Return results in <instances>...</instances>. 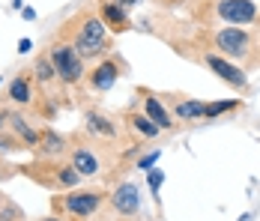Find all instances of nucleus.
Segmentation results:
<instances>
[{"instance_id":"f03ea898","label":"nucleus","mask_w":260,"mask_h":221,"mask_svg":"<svg viewBox=\"0 0 260 221\" xmlns=\"http://www.w3.org/2000/svg\"><path fill=\"white\" fill-rule=\"evenodd\" d=\"M72 48L81 54V60H96L111 51V39H108V27L96 12H81L69 21V39Z\"/></svg>"},{"instance_id":"f8f14e48","label":"nucleus","mask_w":260,"mask_h":221,"mask_svg":"<svg viewBox=\"0 0 260 221\" xmlns=\"http://www.w3.org/2000/svg\"><path fill=\"white\" fill-rule=\"evenodd\" d=\"M69 165H72L81 176H96V173L102 171L99 152H96L93 147H87V144H78V147L69 149Z\"/></svg>"},{"instance_id":"39448f33","label":"nucleus","mask_w":260,"mask_h":221,"mask_svg":"<svg viewBox=\"0 0 260 221\" xmlns=\"http://www.w3.org/2000/svg\"><path fill=\"white\" fill-rule=\"evenodd\" d=\"M102 203H105V192H96V188H84V192H66V195H57V197H54V209H57V212L75 215L78 221L90 218V215H96Z\"/></svg>"},{"instance_id":"423d86ee","label":"nucleus","mask_w":260,"mask_h":221,"mask_svg":"<svg viewBox=\"0 0 260 221\" xmlns=\"http://www.w3.org/2000/svg\"><path fill=\"white\" fill-rule=\"evenodd\" d=\"M48 57H51L54 72H57V78H60L63 84H81V81H84L87 69H84L81 54L72 48V42H66V39H63V42H54Z\"/></svg>"},{"instance_id":"4be33fe9","label":"nucleus","mask_w":260,"mask_h":221,"mask_svg":"<svg viewBox=\"0 0 260 221\" xmlns=\"http://www.w3.org/2000/svg\"><path fill=\"white\" fill-rule=\"evenodd\" d=\"M158 6H168V9H177V6H182L185 0H156Z\"/></svg>"},{"instance_id":"2eb2a0df","label":"nucleus","mask_w":260,"mask_h":221,"mask_svg":"<svg viewBox=\"0 0 260 221\" xmlns=\"http://www.w3.org/2000/svg\"><path fill=\"white\" fill-rule=\"evenodd\" d=\"M84 129H87V135L96 138V141H114V138H117V125H114V120H108L105 114H96V111L87 114Z\"/></svg>"},{"instance_id":"4468645a","label":"nucleus","mask_w":260,"mask_h":221,"mask_svg":"<svg viewBox=\"0 0 260 221\" xmlns=\"http://www.w3.org/2000/svg\"><path fill=\"white\" fill-rule=\"evenodd\" d=\"M99 18L105 27H111L114 33H126L132 27L129 15H126V6L114 3V0H99Z\"/></svg>"},{"instance_id":"20e7f679","label":"nucleus","mask_w":260,"mask_h":221,"mask_svg":"<svg viewBox=\"0 0 260 221\" xmlns=\"http://www.w3.org/2000/svg\"><path fill=\"white\" fill-rule=\"evenodd\" d=\"M36 141H39V132L24 120V114L0 108V147L3 149H33Z\"/></svg>"},{"instance_id":"9d476101","label":"nucleus","mask_w":260,"mask_h":221,"mask_svg":"<svg viewBox=\"0 0 260 221\" xmlns=\"http://www.w3.org/2000/svg\"><path fill=\"white\" fill-rule=\"evenodd\" d=\"M165 105H171V108H174V117L182 120V123L204 120V108H207V102L191 99V96H180V93H171V96L165 99ZM171 108H168V111H171Z\"/></svg>"},{"instance_id":"a878e982","label":"nucleus","mask_w":260,"mask_h":221,"mask_svg":"<svg viewBox=\"0 0 260 221\" xmlns=\"http://www.w3.org/2000/svg\"><path fill=\"white\" fill-rule=\"evenodd\" d=\"M42 221H63V218H57V215H48V218H42Z\"/></svg>"},{"instance_id":"ddd939ff","label":"nucleus","mask_w":260,"mask_h":221,"mask_svg":"<svg viewBox=\"0 0 260 221\" xmlns=\"http://www.w3.org/2000/svg\"><path fill=\"white\" fill-rule=\"evenodd\" d=\"M141 96H144V108H141V111H144V114H147V117H150L161 132H174V129H177L174 114L168 111V105H165L161 99L153 96V93H144V90H141Z\"/></svg>"},{"instance_id":"6ab92c4d","label":"nucleus","mask_w":260,"mask_h":221,"mask_svg":"<svg viewBox=\"0 0 260 221\" xmlns=\"http://www.w3.org/2000/svg\"><path fill=\"white\" fill-rule=\"evenodd\" d=\"M239 105H242L239 99H228V102H207V108H204V120H218L221 114L236 111Z\"/></svg>"},{"instance_id":"f257e3e1","label":"nucleus","mask_w":260,"mask_h":221,"mask_svg":"<svg viewBox=\"0 0 260 221\" xmlns=\"http://www.w3.org/2000/svg\"><path fill=\"white\" fill-rule=\"evenodd\" d=\"M204 51H215V54L228 57L231 63L242 66L245 72L254 69V33H251V27H215L207 33V48Z\"/></svg>"},{"instance_id":"0eeeda50","label":"nucleus","mask_w":260,"mask_h":221,"mask_svg":"<svg viewBox=\"0 0 260 221\" xmlns=\"http://www.w3.org/2000/svg\"><path fill=\"white\" fill-rule=\"evenodd\" d=\"M201 60H204V66H207L209 72L215 75L218 81H224L231 90H236V93H248V72H245L242 66L231 63L228 57H221V54H215V51H204Z\"/></svg>"},{"instance_id":"a211bd4d","label":"nucleus","mask_w":260,"mask_h":221,"mask_svg":"<svg viewBox=\"0 0 260 221\" xmlns=\"http://www.w3.org/2000/svg\"><path fill=\"white\" fill-rule=\"evenodd\" d=\"M33 81H39L42 87H48V84H54V81H60L57 72H54V63H51V57H48V54L36 60V66H33Z\"/></svg>"},{"instance_id":"9b49d317","label":"nucleus","mask_w":260,"mask_h":221,"mask_svg":"<svg viewBox=\"0 0 260 221\" xmlns=\"http://www.w3.org/2000/svg\"><path fill=\"white\" fill-rule=\"evenodd\" d=\"M36 155L42 159V162H57L60 155H66L69 152V141L63 138V135H57L54 129H42L39 132V141H36Z\"/></svg>"},{"instance_id":"1a4fd4ad","label":"nucleus","mask_w":260,"mask_h":221,"mask_svg":"<svg viewBox=\"0 0 260 221\" xmlns=\"http://www.w3.org/2000/svg\"><path fill=\"white\" fill-rule=\"evenodd\" d=\"M111 206H114V212L117 215H138V209H141V192H138V185L135 182H120L114 192H111Z\"/></svg>"},{"instance_id":"dca6fc26","label":"nucleus","mask_w":260,"mask_h":221,"mask_svg":"<svg viewBox=\"0 0 260 221\" xmlns=\"http://www.w3.org/2000/svg\"><path fill=\"white\" fill-rule=\"evenodd\" d=\"M33 75H18V78H12L9 81V90H6V96L12 105H30L33 102Z\"/></svg>"},{"instance_id":"aec40b11","label":"nucleus","mask_w":260,"mask_h":221,"mask_svg":"<svg viewBox=\"0 0 260 221\" xmlns=\"http://www.w3.org/2000/svg\"><path fill=\"white\" fill-rule=\"evenodd\" d=\"M147 182H150V192H153V195H158V188H161V182H165V171H150Z\"/></svg>"},{"instance_id":"412c9836","label":"nucleus","mask_w":260,"mask_h":221,"mask_svg":"<svg viewBox=\"0 0 260 221\" xmlns=\"http://www.w3.org/2000/svg\"><path fill=\"white\" fill-rule=\"evenodd\" d=\"M158 155H161V152H158V149H153L150 155H144V159H138V168H141V171H153V165L158 162Z\"/></svg>"},{"instance_id":"7ed1b4c3","label":"nucleus","mask_w":260,"mask_h":221,"mask_svg":"<svg viewBox=\"0 0 260 221\" xmlns=\"http://www.w3.org/2000/svg\"><path fill=\"white\" fill-rule=\"evenodd\" d=\"M198 21L204 24H236V27H248L257 18V0H198Z\"/></svg>"},{"instance_id":"6e6552de","label":"nucleus","mask_w":260,"mask_h":221,"mask_svg":"<svg viewBox=\"0 0 260 221\" xmlns=\"http://www.w3.org/2000/svg\"><path fill=\"white\" fill-rule=\"evenodd\" d=\"M120 69H123V63L117 60V57H105L102 63H96V69L93 72H87V84H90V90H96V93H105V90H111L114 84H117V78H120Z\"/></svg>"},{"instance_id":"f3484780","label":"nucleus","mask_w":260,"mask_h":221,"mask_svg":"<svg viewBox=\"0 0 260 221\" xmlns=\"http://www.w3.org/2000/svg\"><path fill=\"white\" fill-rule=\"evenodd\" d=\"M126 125H129L138 138H156L158 132H161L144 111H129V114H126Z\"/></svg>"},{"instance_id":"5701e85b","label":"nucleus","mask_w":260,"mask_h":221,"mask_svg":"<svg viewBox=\"0 0 260 221\" xmlns=\"http://www.w3.org/2000/svg\"><path fill=\"white\" fill-rule=\"evenodd\" d=\"M30 48H33V42H30V39H18V51H21V54H27Z\"/></svg>"},{"instance_id":"393cba45","label":"nucleus","mask_w":260,"mask_h":221,"mask_svg":"<svg viewBox=\"0 0 260 221\" xmlns=\"http://www.w3.org/2000/svg\"><path fill=\"white\" fill-rule=\"evenodd\" d=\"M114 3H120V6H126V9H129V6H135V3H141V0H114Z\"/></svg>"},{"instance_id":"b1692460","label":"nucleus","mask_w":260,"mask_h":221,"mask_svg":"<svg viewBox=\"0 0 260 221\" xmlns=\"http://www.w3.org/2000/svg\"><path fill=\"white\" fill-rule=\"evenodd\" d=\"M21 15H24L27 21H33V18H36V12H33L30 6H21Z\"/></svg>"}]
</instances>
